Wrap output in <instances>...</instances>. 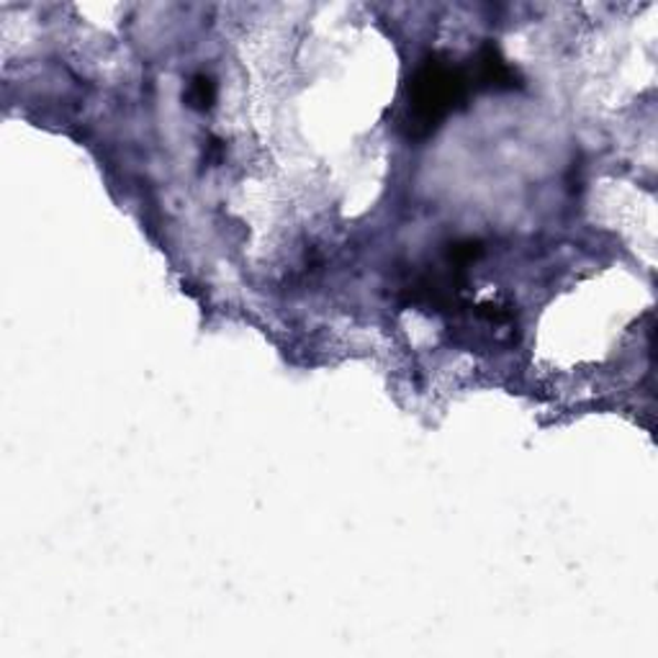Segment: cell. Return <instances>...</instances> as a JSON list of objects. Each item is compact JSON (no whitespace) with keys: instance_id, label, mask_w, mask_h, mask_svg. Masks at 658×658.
Here are the masks:
<instances>
[{"instance_id":"cell-3","label":"cell","mask_w":658,"mask_h":658,"mask_svg":"<svg viewBox=\"0 0 658 658\" xmlns=\"http://www.w3.org/2000/svg\"><path fill=\"white\" fill-rule=\"evenodd\" d=\"M214 96H216V85L211 81L209 75H195L191 81V88H188V104L193 108H201V112H206L214 104Z\"/></svg>"},{"instance_id":"cell-2","label":"cell","mask_w":658,"mask_h":658,"mask_svg":"<svg viewBox=\"0 0 658 658\" xmlns=\"http://www.w3.org/2000/svg\"><path fill=\"white\" fill-rule=\"evenodd\" d=\"M471 75L474 88H494V91H509L514 85H520V75L509 62L501 57L497 46L487 44L476 57L474 70H468Z\"/></svg>"},{"instance_id":"cell-1","label":"cell","mask_w":658,"mask_h":658,"mask_svg":"<svg viewBox=\"0 0 658 658\" xmlns=\"http://www.w3.org/2000/svg\"><path fill=\"white\" fill-rule=\"evenodd\" d=\"M474 81L466 67L453 65L450 60L433 54L417 67L406 85V131L410 137H427L466 104Z\"/></svg>"}]
</instances>
